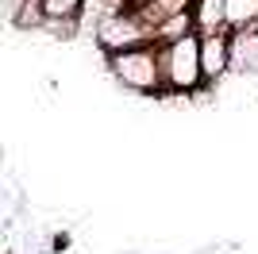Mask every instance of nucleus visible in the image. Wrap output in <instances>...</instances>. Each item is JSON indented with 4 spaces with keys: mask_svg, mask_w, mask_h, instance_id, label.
<instances>
[{
    "mask_svg": "<svg viewBox=\"0 0 258 254\" xmlns=\"http://www.w3.org/2000/svg\"><path fill=\"white\" fill-rule=\"evenodd\" d=\"M108 70L116 81H123L135 93H162L166 81H162V46L158 42H147V46H135V50H119L108 58Z\"/></svg>",
    "mask_w": 258,
    "mask_h": 254,
    "instance_id": "nucleus-1",
    "label": "nucleus"
},
{
    "mask_svg": "<svg viewBox=\"0 0 258 254\" xmlns=\"http://www.w3.org/2000/svg\"><path fill=\"white\" fill-rule=\"evenodd\" d=\"M162 81L170 93H197L205 81V66H201V35H185V39L162 46Z\"/></svg>",
    "mask_w": 258,
    "mask_h": 254,
    "instance_id": "nucleus-2",
    "label": "nucleus"
},
{
    "mask_svg": "<svg viewBox=\"0 0 258 254\" xmlns=\"http://www.w3.org/2000/svg\"><path fill=\"white\" fill-rule=\"evenodd\" d=\"M97 42L104 46V54L112 58V54L119 50H135V46H147V42H154L151 27L143 23V16L135 8L127 12H116V16H108L104 23L97 27Z\"/></svg>",
    "mask_w": 258,
    "mask_h": 254,
    "instance_id": "nucleus-3",
    "label": "nucleus"
},
{
    "mask_svg": "<svg viewBox=\"0 0 258 254\" xmlns=\"http://www.w3.org/2000/svg\"><path fill=\"white\" fill-rule=\"evenodd\" d=\"M201 66H205V81H220L231 70V31L224 35H205L201 39Z\"/></svg>",
    "mask_w": 258,
    "mask_h": 254,
    "instance_id": "nucleus-4",
    "label": "nucleus"
},
{
    "mask_svg": "<svg viewBox=\"0 0 258 254\" xmlns=\"http://www.w3.org/2000/svg\"><path fill=\"white\" fill-rule=\"evenodd\" d=\"M193 27L197 35H224L227 31V0H193Z\"/></svg>",
    "mask_w": 258,
    "mask_h": 254,
    "instance_id": "nucleus-5",
    "label": "nucleus"
},
{
    "mask_svg": "<svg viewBox=\"0 0 258 254\" xmlns=\"http://www.w3.org/2000/svg\"><path fill=\"white\" fill-rule=\"evenodd\" d=\"M231 66H239V70H254L258 66V27L231 31Z\"/></svg>",
    "mask_w": 258,
    "mask_h": 254,
    "instance_id": "nucleus-6",
    "label": "nucleus"
},
{
    "mask_svg": "<svg viewBox=\"0 0 258 254\" xmlns=\"http://www.w3.org/2000/svg\"><path fill=\"white\" fill-rule=\"evenodd\" d=\"M258 27V0H227V31Z\"/></svg>",
    "mask_w": 258,
    "mask_h": 254,
    "instance_id": "nucleus-7",
    "label": "nucleus"
},
{
    "mask_svg": "<svg viewBox=\"0 0 258 254\" xmlns=\"http://www.w3.org/2000/svg\"><path fill=\"white\" fill-rule=\"evenodd\" d=\"M46 8V23H77V16H81V8H85V0H43Z\"/></svg>",
    "mask_w": 258,
    "mask_h": 254,
    "instance_id": "nucleus-8",
    "label": "nucleus"
},
{
    "mask_svg": "<svg viewBox=\"0 0 258 254\" xmlns=\"http://www.w3.org/2000/svg\"><path fill=\"white\" fill-rule=\"evenodd\" d=\"M27 4H31V0H4V12H8V20H12V23H20V16L27 12Z\"/></svg>",
    "mask_w": 258,
    "mask_h": 254,
    "instance_id": "nucleus-9",
    "label": "nucleus"
}]
</instances>
